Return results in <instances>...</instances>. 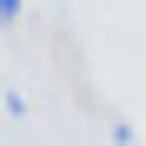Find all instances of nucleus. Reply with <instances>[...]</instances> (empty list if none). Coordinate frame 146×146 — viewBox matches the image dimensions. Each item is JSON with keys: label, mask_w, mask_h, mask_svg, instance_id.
I'll use <instances>...</instances> for the list:
<instances>
[{"label": "nucleus", "mask_w": 146, "mask_h": 146, "mask_svg": "<svg viewBox=\"0 0 146 146\" xmlns=\"http://www.w3.org/2000/svg\"><path fill=\"white\" fill-rule=\"evenodd\" d=\"M20 13H27V0H0V20H7V27H13Z\"/></svg>", "instance_id": "obj_1"}]
</instances>
